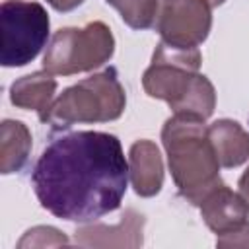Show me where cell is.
I'll return each instance as SVG.
<instances>
[{
	"label": "cell",
	"instance_id": "6",
	"mask_svg": "<svg viewBox=\"0 0 249 249\" xmlns=\"http://www.w3.org/2000/svg\"><path fill=\"white\" fill-rule=\"evenodd\" d=\"M200 62L198 47H177L160 41L142 76V88L150 97L161 99L171 107L193 84Z\"/></svg>",
	"mask_w": 249,
	"mask_h": 249
},
{
	"label": "cell",
	"instance_id": "4",
	"mask_svg": "<svg viewBox=\"0 0 249 249\" xmlns=\"http://www.w3.org/2000/svg\"><path fill=\"white\" fill-rule=\"evenodd\" d=\"M115 37L103 21H89L84 27L58 29L43 56V70L53 76L91 72L111 60Z\"/></svg>",
	"mask_w": 249,
	"mask_h": 249
},
{
	"label": "cell",
	"instance_id": "3",
	"mask_svg": "<svg viewBox=\"0 0 249 249\" xmlns=\"http://www.w3.org/2000/svg\"><path fill=\"white\" fill-rule=\"evenodd\" d=\"M124 105L126 93L119 82L117 70L105 68L66 88L53 101L45 123L53 124V128H68L82 123H109L123 115Z\"/></svg>",
	"mask_w": 249,
	"mask_h": 249
},
{
	"label": "cell",
	"instance_id": "12",
	"mask_svg": "<svg viewBox=\"0 0 249 249\" xmlns=\"http://www.w3.org/2000/svg\"><path fill=\"white\" fill-rule=\"evenodd\" d=\"M220 167H239L249 160V132L231 119H218L208 126Z\"/></svg>",
	"mask_w": 249,
	"mask_h": 249
},
{
	"label": "cell",
	"instance_id": "14",
	"mask_svg": "<svg viewBox=\"0 0 249 249\" xmlns=\"http://www.w3.org/2000/svg\"><path fill=\"white\" fill-rule=\"evenodd\" d=\"M214 107H216V89L204 74H196L189 89L181 95V99L171 105L173 113L195 115L204 121L214 113Z\"/></svg>",
	"mask_w": 249,
	"mask_h": 249
},
{
	"label": "cell",
	"instance_id": "5",
	"mask_svg": "<svg viewBox=\"0 0 249 249\" xmlns=\"http://www.w3.org/2000/svg\"><path fill=\"white\" fill-rule=\"evenodd\" d=\"M47 10L33 0H4L0 6V64L25 66L37 58L49 39Z\"/></svg>",
	"mask_w": 249,
	"mask_h": 249
},
{
	"label": "cell",
	"instance_id": "7",
	"mask_svg": "<svg viewBox=\"0 0 249 249\" xmlns=\"http://www.w3.org/2000/svg\"><path fill=\"white\" fill-rule=\"evenodd\" d=\"M210 27L212 6L206 0H163L156 23L161 41L177 47H198Z\"/></svg>",
	"mask_w": 249,
	"mask_h": 249
},
{
	"label": "cell",
	"instance_id": "18",
	"mask_svg": "<svg viewBox=\"0 0 249 249\" xmlns=\"http://www.w3.org/2000/svg\"><path fill=\"white\" fill-rule=\"evenodd\" d=\"M56 12H72L74 8H78L84 0H47Z\"/></svg>",
	"mask_w": 249,
	"mask_h": 249
},
{
	"label": "cell",
	"instance_id": "15",
	"mask_svg": "<svg viewBox=\"0 0 249 249\" xmlns=\"http://www.w3.org/2000/svg\"><path fill=\"white\" fill-rule=\"evenodd\" d=\"M109 6H113L121 19L136 31L150 29L158 23L160 16V0H105Z\"/></svg>",
	"mask_w": 249,
	"mask_h": 249
},
{
	"label": "cell",
	"instance_id": "11",
	"mask_svg": "<svg viewBox=\"0 0 249 249\" xmlns=\"http://www.w3.org/2000/svg\"><path fill=\"white\" fill-rule=\"evenodd\" d=\"M56 80L47 70L33 72L18 78L10 86V101L12 105L27 111H37L39 119L45 123L54 101Z\"/></svg>",
	"mask_w": 249,
	"mask_h": 249
},
{
	"label": "cell",
	"instance_id": "1",
	"mask_svg": "<svg viewBox=\"0 0 249 249\" xmlns=\"http://www.w3.org/2000/svg\"><path fill=\"white\" fill-rule=\"evenodd\" d=\"M31 185L39 204L53 216L89 224L115 212L128 185V161L121 140L99 130L53 138L41 152Z\"/></svg>",
	"mask_w": 249,
	"mask_h": 249
},
{
	"label": "cell",
	"instance_id": "9",
	"mask_svg": "<svg viewBox=\"0 0 249 249\" xmlns=\"http://www.w3.org/2000/svg\"><path fill=\"white\" fill-rule=\"evenodd\" d=\"M198 208L204 224L216 235H222L239 228L249 218V204L245 202V198L239 193H233L224 183L214 191H210L202 198Z\"/></svg>",
	"mask_w": 249,
	"mask_h": 249
},
{
	"label": "cell",
	"instance_id": "2",
	"mask_svg": "<svg viewBox=\"0 0 249 249\" xmlns=\"http://www.w3.org/2000/svg\"><path fill=\"white\" fill-rule=\"evenodd\" d=\"M161 144L167 154L173 183L183 198L198 206L202 198L222 185L220 161L208 136L204 119L173 113L163 123Z\"/></svg>",
	"mask_w": 249,
	"mask_h": 249
},
{
	"label": "cell",
	"instance_id": "13",
	"mask_svg": "<svg viewBox=\"0 0 249 249\" xmlns=\"http://www.w3.org/2000/svg\"><path fill=\"white\" fill-rule=\"evenodd\" d=\"M31 130L21 121L6 119L0 124V173L21 171L31 154Z\"/></svg>",
	"mask_w": 249,
	"mask_h": 249
},
{
	"label": "cell",
	"instance_id": "16",
	"mask_svg": "<svg viewBox=\"0 0 249 249\" xmlns=\"http://www.w3.org/2000/svg\"><path fill=\"white\" fill-rule=\"evenodd\" d=\"M68 237L51 226H35L23 233V237L18 241V247H54V245H66Z\"/></svg>",
	"mask_w": 249,
	"mask_h": 249
},
{
	"label": "cell",
	"instance_id": "8",
	"mask_svg": "<svg viewBox=\"0 0 249 249\" xmlns=\"http://www.w3.org/2000/svg\"><path fill=\"white\" fill-rule=\"evenodd\" d=\"M144 216L128 208L115 226L88 224L74 231V241L82 247H140L144 231Z\"/></svg>",
	"mask_w": 249,
	"mask_h": 249
},
{
	"label": "cell",
	"instance_id": "10",
	"mask_svg": "<svg viewBox=\"0 0 249 249\" xmlns=\"http://www.w3.org/2000/svg\"><path fill=\"white\" fill-rule=\"evenodd\" d=\"M128 175L138 196H156L163 187V160L152 140H136L128 152Z\"/></svg>",
	"mask_w": 249,
	"mask_h": 249
},
{
	"label": "cell",
	"instance_id": "17",
	"mask_svg": "<svg viewBox=\"0 0 249 249\" xmlns=\"http://www.w3.org/2000/svg\"><path fill=\"white\" fill-rule=\"evenodd\" d=\"M218 247H249V222L216 237Z\"/></svg>",
	"mask_w": 249,
	"mask_h": 249
},
{
	"label": "cell",
	"instance_id": "20",
	"mask_svg": "<svg viewBox=\"0 0 249 249\" xmlns=\"http://www.w3.org/2000/svg\"><path fill=\"white\" fill-rule=\"evenodd\" d=\"M206 2H208V4L212 6V8H218V6H222V4L226 2V0H206Z\"/></svg>",
	"mask_w": 249,
	"mask_h": 249
},
{
	"label": "cell",
	"instance_id": "19",
	"mask_svg": "<svg viewBox=\"0 0 249 249\" xmlns=\"http://www.w3.org/2000/svg\"><path fill=\"white\" fill-rule=\"evenodd\" d=\"M237 187H239V195L245 198V202L249 204V167L243 171V175L239 177L237 181Z\"/></svg>",
	"mask_w": 249,
	"mask_h": 249
}]
</instances>
